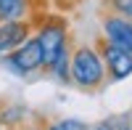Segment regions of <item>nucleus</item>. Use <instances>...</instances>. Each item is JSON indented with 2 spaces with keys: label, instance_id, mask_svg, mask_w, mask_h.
I'll use <instances>...</instances> for the list:
<instances>
[{
  "label": "nucleus",
  "instance_id": "3",
  "mask_svg": "<svg viewBox=\"0 0 132 130\" xmlns=\"http://www.w3.org/2000/svg\"><path fill=\"white\" fill-rule=\"evenodd\" d=\"M3 61H5V67L13 74H19V77H32V74H37L40 69H45L42 50H40V42H37L35 35H29L19 48H13L11 53H5Z\"/></svg>",
  "mask_w": 132,
  "mask_h": 130
},
{
  "label": "nucleus",
  "instance_id": "4",
  "mask_svg": "<svg viewBox=\"0 0 132 130\" xmlns=\"http://www.w3.org/2000/svg\"><path fill=\"white\" fill-rule=\"evenodd\" d=\"M103 42L132 53V19L111 13L103 19Z\"/></svg>",
  "mask_w": 132,
  "mask_h": 130
},
{
  "label": "nucleus",
  "instance_id": "7",
  "mask_svg": "<svg viewBox=\"0 0 132 130\" xmlns=\"http://www.w3.org/2000/svg\"><path fill=\"white\" fill-rule=\"evenodd\" d=\"M29 11V0H0V21H19Z\"/></svg>",
  "mask_w": 132,
  "mask_h": 130
},
{
  "label": "nucleus",
  "instance_id": "1",
  "mask_svg": "<svg viewBox=\"0 0 132 130\" xmlns=\"http://www.w3.org/2000/svg\"><path fill=\"white\" fill-rule=\"evenodd\" d=\"M69 80L82 90H95L106 82V67L101 50L93 45H77L69 59Z\"/></svg>",
  "mask_w": 132,
  "mask_h": 130
},
{
  "label": "nucleus",
  "instance_id": "12",
  "mask_svg": "<svg viewBox=\"0 0 132 130\" xmlns=\"http://www.w3.org/2000/svg\"><path fill=\"white\" fill-rule=\"evenodd\" d=\"M129 122H132V112H129Z\"/></svg>",
  "mask_w": 132,
  "mask_h": 130
},
{
  "label": "nucleus",
  "instance_id": "5",
  "mask_svg": "<svg viewBox=\"0 0 132 130\" xmlns=\"http://www.w3.org/2000/svg\"><path fill=\"white\" fill-rule=\"evenodd\" d=\"M101 59H103V67H106L108 77L114 82H124L127 77H132V53L103 42L101 45Z\"/></svg>",
  "mask_w": 132,
  "mask_h": 130
},
{
  "label": "nucleus",
  "instance_id": "6",
  "mask_svg": "<svg viewBox=\"0 0 132 130\" xmlns=\"http://www.w3.org/2000/svg\"><path fill=\"white\" fill-rule=\"evenodd\" d=\"M32 35V21L19 19V21H0V56L11 53Z\"/></svg>",
  "mask_w": 132,
  "mask_h": 130
},
{
  "label": "nucleus",
  "instance_id": "8",
  "mask_svg": "<svg viewBox=\"0 0 132 130\" xmlns=\"http://www.w3.org/2000/svg\"><path fill=\"white\" fill-rule=\"evenodd\" d=\"M90 130H132L129 114H108L101 122H95Z\"/></svg>",
  "mask_w": 132,
  "mask_h": 130
},
{
  "label": "nucleus",
  "instance_id": "11",
  "mask_svg": "<svg viewBox=\"0 0 132 130\" xmlns=\"http://www.w3.org/2000/svg\"><path fill=\"white\" fill-rule=\"evenodd\" d=\"M111 8L116 11L119 16L132 19V0H111Z\"/></svg>",
  "mask_w": 132,
  "mask_h": 130
},
{
  "label": "nucleus",
  "instance_id": "9",
  "mask_svg": "<svg viewBox=\"0 0 132 130\" xmlns=\"http://www.w3.org/2000/svg\"><path fill=\"white\" fill-rule=\"evenodd\" d=\"M69 59H71V50L66 48L61 56H58V59H56V61H53L50 67H48V72H50V74H53V77H56L58 82H66V80H69Z\"/></svg>",
  "mask_w": 132,
  "mask_h": 130
},
{
  "label": "nucleus",
  "instance_id": "2",
  "mask_svg": "<svg viewBox=\"0 0 132 130\" xmlns=\"http://www.w3.org/2000/svg\"><path fill=\"white\" fill-rule=\"evenodd\" d=\"M37 42L42 50V61H45V69L56 61L61 53L69 48V24L63 19H45L37 27Z\"/></svg>",
  "mask_w": 132,
  "mask_h": 130
},
{
  "label": "nucleus",
  "instance_id": "10",
  "mask_svg": "<svg viewBox=\"0 0 132 130\" xmlns=\"http://www.w3.org/2000/svg\"><path fill=\"white\" fill-rule=\"evenodd\" d=\"M45 130H90L82 120H77V117H63V120H56L50 122Z\"/></svg>",
  "mask_w": 132,
  "mask_h": 130
}]
</instances>
